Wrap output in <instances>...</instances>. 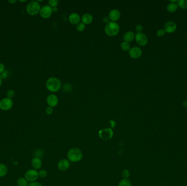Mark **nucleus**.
<instances>
[{
    "mask_svg": "<svg viewBox=\"0 0 187 186\" xmlns=\"http://www.w3.org/2000/svg\"><path fill=\"white\" fill-rule=\"evenodd\" d=\"M83 155V152L81 149L77 147H73L69 150L67 157L69 161L76 163L82 160Z\"/></svg>",
    "mask_w": 187,
    "mask_h": 186,
    "instance_id": "f257e3e1",
    "label": "nucleus"
},
{
    "mask_svg": "<svg viewBox=\"0 0 187 186\" xmlns=\"http://www.w3.org/2000/svg\"><path fill=\"white\" fill-rule=\"evenodd\" d=\"M45 85L46 88L49 91L56 92L61 88V82L58 78L51 77L47 80Z\"/></svg>",
    "mask_w": 187,
    "mask_h": 186,
    "instance_id": "f03ea898",
    "label": "nucleus"
},
{
    "mask_svg": "<svg viewBox=\"0 0 187 186\" xmlns=\"http://www.w3.org/2000/svg\"><path fill=\"white\" fill-rule=\"evenodd\" d=\"M120 31V26L117 22L110 21L106 25L105 32L107 35L110 37L116 36L119 34Z\"/></svg>",
    "mask_w": 187,
    "mask_h": 186,
    "instance_id": "7ed1b4c3",
    "label": "nucleus"
},
{
    "mask_svg": "<svg viewBox=\"0 0 187 186\" xmlns=\"http://www.w3.org/2000/svg\"><path fill=\"white\" fill-rule=\"evenodd\" d=\"M41 6L37 1H32L27 4L26 12L30 15H36L40 13L41 10Z\"/></svg>",
    "mask_w": 187,
    "mask_h": 186,
    "instance_id": "20e7f679",
    "label": "nucleus"
},
{
    "mask_svg": "<svg viewBox=\"0 0 187 186\" xmlns=\"http://www.w3.org/2000/svg\"><path fill=\"white\" fill-rule=\"evenodd\" d=\"M98 134L100 139L103 140H109L112 138L114 135V132L111 128L107 127L100 130Z\"/></svg>",
    "mask_w": 187,
    "mask_h": 186,
    "instance_id": "39448f33",
    "label": "nucleus"
},
{
    "mask_svg": "<svg viewBox=\"0 0 187 186\" xmlns=\"http://www.w3.org/2000/svg\"><path fill=\"white\" fill-rule=\"evenodd\" d=\"M38 177V172L35 169H29L25 174V178L30 182L36 181Z\"/></svg>",
    "mask_w": 187,
    "mask_h": 186,
    "instance_id": "423d86ee",
    "label": "nucleus"
},
{
    "mask_svg": "<svg viewBox=\"0 0 187 186\" xmlns=\"http://www.w3.org/2000/svg\"><path fill=\"white\" fill-rule=\"evenodd\" d=\"M13 102L12 99L4 98L0 101V109L4 111L10 110L13 107Z\"/></svg>",
    "mask_w": 187,
    "mask_h": 186,
    "instance_id": "0eeeda50",
    "label": "nucleus"
},
{
    "mask_svg": "<svg viewBox=\"0 0 187 186\" xmlns=\"http://www.w3.org/2000/svg\"><path fill=\"white\" fill-rule=\"evenodd\" d=\"M135 39L136 43L141 46H145L148 43V37L146 35L142 32H139L135 34Z\"/></svg>",
    "mask_w": 187,
    "mask_h": 186,
    "instance_id": "6e6552de",
    "label": "nucleus"
},
{
    "mask_svg": "<svg viewBox=\"0 0 187 186\" xmlns=\"http://www.w3.org/2000/svg\"><path fill=\"white\" fill-rule=\"evenodd\" d=\"M53 8L49 5H45L42 7L40 10V15L43 19H48L53 14Z\"/></svg>",
    "mask_w": 187,
    "mask_h": 186,
    "instance_id": "1a4fd4ad",
    "label": "nucleus"
},
{
    "mask_svg": "<svg viewBox=\"0 0 187 186\" xmlns=\"http://www.w3.org/2000/svg\"><path fill=\"white\" fill-rule=\"evenodd\" d=\"M129 54L131 58L137 59L142 56V50L140 47H131L130 50L129 51Z\"/></svg>",
    "mask_w": 187,
    "mask_h": 186,
    "instance_id": "9d476101",
    "label": "nucleus"
},
{
    "mask_svg": "<svg viewBox=\"0 0 187 186\" xmlns=\"http://www.w3.org/2000/svg\"><path fill=\"white\" fill-rule=\"evenodd\" d=\"M121 17L120 12L117 9H113L109 12V17L111 21L116 22Z\"/></svg>",
    "mask_w": 187,
    "mask_h": 186,
    "instance_id": "9b49d317",
    "label": "nucleus"
},
{
    "mask_svg": "<svg viewBox=\"0 0 187 186\" xmlns=\"http://www.w3.org/2000/svg\"><path fill=\"white\" fill-rule=\"evenodd\" d=\"M47 103L51 107H55L59 103V99L56 95L54 94L49 95L47 98Z\"/></svg>",
    "mask_w": 187,
    "mask_h": 186,
    "instance_id": "f8f14e48",
    "label": "nucleus"
},
{
    "mask_svg": "<svg viewBox=\"0 0 187 186\" xmlns=\"http://www.w3.org/2000/svg\"><path fill=\"white\" fill-rule=\"evenodd\" d=\"M70 163L68 159H61L58 163V169L62 171L67 170L70 168Z\"/></svg>",
    "mask_w": 187,
    "mask_h": 186,
    "instance_id": "ddd939ff",
    "label": "nucleus"
},
{
    "mask_svg": "<svg viewBox=\"0 0 187 186\" xmlns=\"http://www.w3.org/2000/svg\"><path fill=\"white\" fill-rule=\"evenodd\" d=\"M177 29V25L173 21H169L165 25L164 30L165 32L171 34L173 33Z\"/></svg>",
    "mask_w": 187,
    "mask_h": 186,
    "instance_id": "4468645a",
    "label": "nucleus"
},
{
    "mask_svg": "<svg viewBox=\"0 0 187 186\" xmlns=\"http://www.w3.org/2000/svg\"><path fill=\"white\" fill-rule=\"evenodd\" d=\"M81 17L79 14L77 13L71 14L68 17V20L71 24L73 25H77L81 22Z\"/></svg>",
    "mask_w": 187,
    "mask_h": 186,
    "instance_id": "2eb2a0df",
    "label": "nucleus"
},
{
    "mask_svg": "<svg viewBox=\"0 0 187 186\" xmlns=\"http://www.w3.org/2000/svg\"><path fill=\"white\" fill-rule=\"evenodd\" d=\"M135 37V34L133 31H127L123 35V40L126 42H133Z\"/></svg>",
    "mask_w": 187,
    "mask_h": 186,
    "instance_id": "dca6fc26",
    "label": "nucleus"
},
{
    "mask_svg": "<svg viewBox=\"0 0 187 186\" xmlns=\"http://www.w3.org/2000/svg\"><path fill=\"white\" fill-rule=\"evenodd\" d=\"M31 166L33 169L35 170L40 169L42 166V162L40 158L38 157H34L31 160Z\"/></svg>",
    "mask_w": 187,
    "mask_h": 186,
    "instance_id": "f3484780",
    "label": "nucleus"
},
{
    "mask_svg": "<svg viewBox=\"0 0 187 186\" xmlns=\"http://www.w3.org/2000/svg\"><path fill=\"white\" fill-rule=\"evenodd\" d=\"M94 18L91 14L85 13L84 14L82 17H81V20L82 23L85 25H88L91 24L93 21Z\"/></svg>",
    "mask_w": 187,
    "mask_h": 186,
    "instance_id": "a211bd4d",
    "label": "nucleus"
},
{
    "mask_svg": "<svg viewBox=\"0 0 187 186\" xmlns=\"http://www.w3.org/2000/svg\"><path fill=\"white\" fill-rule=\"evenodd\" d=\"M8 173L7 166L3 163H0V178L6 176Z\"/></svg>",
    "mask_w": 187,
    "mask_h": 186,
    "instance_id": "6ab92c4d",
    "label": "nucleus"
},
{
    "mask_svg": "<svg viewBox=\"0 0 187 186\" xmlns=\"http://www.w3.org/2000/svg\"><path fill=\"white\" fill-rule=\"evenodd\" d=\"M178 4L176 3H171L167 6V10L170 13H174L177 10Z\"/></svg>",
    "mask_w": 187,
    "mask_h": 186,
    "instance_id": "aec40b11",
    "label": "nucleus"
},
{
    "mask_svg": "<svg viewBox=\"0 0 187 186\" xmlns=\"http://www.w3.org/2000/svg\"><path fill=\"white\" fill-rule=\"evenodd\" d=\"M17 185L18 186H28V181L25 177H19L17 180Z\"/></svg>",
    "mask_w": 187,
    "mask_h": 186,
    "instance_id": "412c9836",
    "label": "nucleus"
},
{
    "mask_svg": "<svg viewBox=\"0 0 187 186\" xmlns=\"http://www.w3.org/2000/svg\"><path fill=\"white\" fill-rule=\"evenodd\" d=\"M118 186H132V183L128 179H122L119 182Z\"/></svg>",
    "mask_w": 187,
    "mask_h": 186,
    "instance_id": "4be33fe9",
    "label": "nucleus"
},
{
    "mask_svg": "<svg viewBox=\"0 0 187 186\" xmlns=\"http://www.w3.org/2000/svg\"><path fill=\"white\" fill-rule=\"evenodd\" d=\"M120 47L122 48V50L125 51H129L131 49V46H130V44H129V43L128 42H122V43L120 44Z\"/></svg>",
    "mask_w": 187,
    "mask_h": 186,
    "instance_id": "5701e85b",
    "label": "nucleus"
},
{
    "mask_svg": "<svg viewBox=\"0 0 187 186\" xmlns=\"http://www.w3.org/2000/svg\"><path fill=\"white\" fill-rule=\"evenodd\" d=\"M178 6L182 9H187V0H180L178 1Z\"/></svg>",
    "mask_w": 187,
    "mask_h": 186,
    "instance_id": "b1692460",
    "label": "nucleus"
},
{
    "mask_svg": "<svg viewBox=\"0 0 187 186\" xmlns=\"http://www.w3.org/2000/svg\"><path fill=\"white\" fill-rule=\"evenodd\" d=\"M76 29L79 32H82L85 29V25L82 22H80L76 26Z\"/></svg>",
    "mask_w": 187,
    "mask_h": 186,
    "instance_id": "393cba45",
    "label": "nucleus"
},
{
    "mask_svg": "<svg viewBox=\"0 0 187 186\" xmlns=\"http://www.w3.org/2000/svg\"><path fill=\"white\" fill-rule=\"evenodd\" d=\"M58 3H59V1L58 0H49L48 1L49 6H51L52 8L57 7Z\"/></svg>",
    "mask_w": 187,
    "mask_h": 186,
    "instance_id": "a878e982",
    "label": "nucleus"
},
{
    "mask_svg": "<svg viewBox=\"0 0 187 186\" xmlns=\"http://www.w3.org/2000/svg\"><path fill=\"white\" fill-rule=\"evenodd\" d=\"M122 175L123 179H128L130 176V171L128 169H124L122 173Z\"/></svg>",
    "mask_w": 187,
    "mask_h": 186,
    "instance_id": "bb28decb",
    "label": "nucleus"
},
{
    "mask_svg": "<svg viewBox=\"0 0 187 186\" xmlns=\"http://www.w3.org/2000/svg\"><path fill=\"white\" fill-rule=\"evenodd\" d=\"M38 176L42 179H44L47 176V171L45 170H41L38 172Z\"/></svg>",
    "mask_w": 187,
    "mask_h": 186,
    "instance_id": "cd10ccee",
    "label": "nucleus"
},
{
    "mask_svg": "<svg viewBox=\"0 0 187 186\" xmlns=\"http://www.w3.org/2000/svg\"><path fill=\"white\" fill-rule=\"evenodd\" d=\"M63 89L65 92H69L71 91L72 90V86L70 84H65L63 86Z\"/></svg>",
    "mask_w": 187,
    "mask_h": 186,
    "instance_id": "c85d7f7f",
    "label": "nucleus"
},
{
    "mask_svg": "<svg viewBox=\"0 0 187 186\" xmlns=\"http://www.w3.org/2000/svg\"><path fill=\"white\" fill-rule=\"evenodd\" d=\"M14 95H15V93H14V91L13 90H10L7 91V98H10V99H11V98H13L14 96Z\"/></svg>",
    "mask_w": 187,
    "mask_h": 186,
    "instance_id": "c756f323",
    "label": "nucleus"
},
{
    "mask_svg": "<svg viewBox=\"0 0 187 186\" xmlns=\"http://www.w3.org/2000/svg\"><path fill=\"white\" fill-rule=\"evenodd\" d=\"M45 112L47 115H51L53 112V108L51 106H48L45 109Z\"/></svg>",
    "mask_w": 187,
    "mask_h": 186,
    "instance_id": "7c9ffc66",
    "label": "nucleus"
},
{
    "mask_svg": "<svg viewBox=\"0 0 187 186\" xmlns=\"http://www.w3.org/2000/svg\"><path fill=\"white\" fill-rule=\"evenodd\" d=\"M165 34V31L163 29H159V30H158L157 32V36L159 37H163Z\"/></svg>",
    "mask_w": 187,
    "mask_h": 186,
    "instance_id": "2f4dec72",
    "label": "nucleus"
},
{
    "mask_svg": "<svg viewBox=\"0 0 187 186\" xmlns=\"http://www.w3.org/2000/svg\"><path fill=\"white\" fill-rule=\"evenodd\" d=\"M135 29H136V31L137 32V33H139V32H142V31L143 30V26L141 25H137L135 27Z\"/></svg>",
    "mask_w": 187,
    "mask_h": 186,
    "instance_id": "473e14b6",
    "label": "nucleus"
},
{
    "mask_svg": "<svg viewBox=\"0 0 187 186\" xmlns=\"http://www.w3.org/2000/svg\"><path fill=\"white\" fill-rule=\"evenodd\" d=\"M28 186H43L42 185L40 182H38L36 181L34 182H31L29 184Z\"/></svg>",
    "mask_w": 187,
    "mask_h": 186,
    "instance_id": "72a5a7b5",
    "label": "nucleus"
},
{
    "mask_svg": "<svg viewBox=\"0 0 187 186\" xmlns=\"http://www.w3.org/2000/svg\"><path fill=\"white\" fill-rule=\"evenodd\" d=\"M35 155L36 157L40 158V157L43 155V151H42L41 150H36L35 152Z\"/></svg>",
    "mask_w": 187,
    "mask_h": 186,
    "instance_id": "f704fd0d",
    "label": "nucleus"
},
{
    "mask_svg": "<svg viewBox=\"0 0 187 186\" xmlns=\"http://www.w3.org/2000/svg\"><path fill=\"white\" fill-rule=\"evenodd\" d=\"M5 71L4 65L2 63H0V74H2Z\"/></svg>",
    "mask_w": 187,
    "mask_h": 186,
    "instance_id": "c9c22d12",
    "label": "nucleus"
},
{
    "mask_svg": "<svg viewBox=\"0 0 187 186\" xmlns=\"http://www.w3.org/2000/svg\"><path fill=\"white\" fill-rule=\"evenodd\" d=\"M103 22L106 24H108L109 23V22L111 21L109 17H104V18H103Z\"/></svg>",
    "mask_w": 187,
    "mask_h": 186,
    "instance_id": "e433bc0d",
    "label": "nucleus"
},
{
    "mask_svg": "<svg viewBox=\"0 0 187 186\" xmlns=\"http://www.w3.org/2000/svg\"><path fill=\"white\" fill-rule=\"evenodd\" d=\"M109 123H110V124H111V128L112 129L113 128H114L115 127V126H116V122L114 121H113V120H111V121H109Z\"/></svg>",
    "mask_w": 187,
    "mask_h": 186,
    "instance_id": "4c0bfd02",
    "label": "nucleus"
},
{
    "mask_svg": "<svg viewBox=\"0 0 187 186\" xmlns=\"http://www.w3.org/2000/svg\"><path fill=\"white\" fill-rule=\"evenodd\" d=\"M8 75L7 74V73H6V71H4V73L1 75V77L2 79H6L7 78Z\"/></svg>",
    "mask_w": 187,
    "mask_h": 186,
    "instance_id": "58836bf2",
    "label": "nucleus"
},
{
    "mask_svg": "<svg viewBox=\"0 0 187 186\" xmlns=\"http://www.w3.org/2000/svg\"><path fill=\"white\" fill-rule=\"evenodd\" d=\"M183 106L184 108H187V101H184L183 102Z\"/></svg>",
    "mask_w": 187,
    "mask_h": 186,
    "instance_id": "ea45409f",
    "label": "nucleus"
},
{
    "mask_svg": "<svg viewBox=\"0 0 187 186\" xmlns=\"http://www.w3.org/2000/svg\"><path fill=\"white\" fill-rule=\"evenodd\" d=\"M8 3H10V4H14L15 3L17 2V1H15V0H13V1L11 0V1H8Z\"/></svg>",
    "mask_w": 187,
    "mask_h": 186,
    "instance_id": "a19ab883",
    "label": "nucleus"
},
{
    "mask_svg": "<svg viewBox=\"0 0 187 186\" xmlns=\"http://www.w3.org/2000/svg\"><path fill=\"white\" fill-rule=\"evenodd\" d=\"M58 9L57 7L53 8V12H58Z\"/></svg>",
    "mask_w": 187,
    "mask_h": 186,
    "instance_id": "79ce46f5",
    "label": "nucleus"
},
{
    "mask_svg": "<svg viewBox=\"0 0 187 186\" xmlns=\"http://www.w3.org/2000/svg\"><path fill=\"white\" fill-rule=\"evenodd\" d=\"M2 78L1 77V75H0V87L2 85Z\"/></svg>",
    "mask_w": 187,
    "mask_h": 186,
    "instance_id": "37998d69",
    "label": "nucleus"
},
{
    "mask_svg": "<svg viewBox=\"0 0 187 186\" xmlns=\"http://www.w3.org/2000/svg\"><path fill=\"white\" fill-rule=\"evenodd\" d=\"M170 1V2H171L172 3H175V2H178V1H177V0H171Z\"/></svg>",
    "mask_w": 187,
    "mask_h": 186,
    "instance_id": "c03bdc74",
    "label": "nucleus"
},
{
    "mask_svg": "<svg viewBox=\"0 0 187 186\" xmlns=\"http://www.w3.org/2000/svg\"><path fill=\"white\" fill-rule=\"evenodd\" d=\"M27 1L26 0H25V1H19V2H26Z\"/></svg>",
    "mask_w": 187,
    "mask_h": 186,
    "instance_id": "a18cd8bd",
    "label": "nucleus"
}]
</instances>
